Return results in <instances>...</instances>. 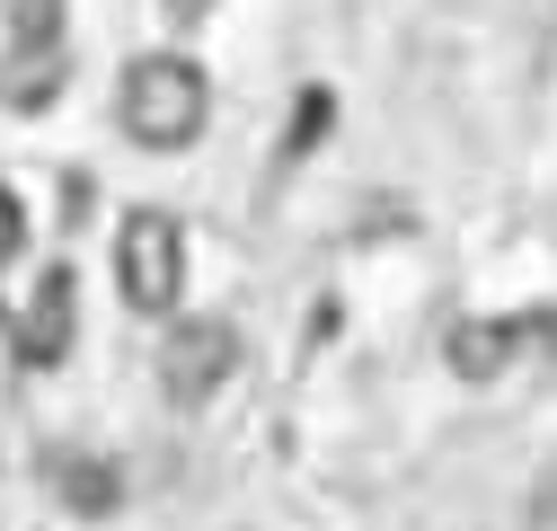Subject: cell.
I'll return each mask as SVG.
<instances>
[{"label": "cell", "mask_w": 557, "mask_h": 531, "mask_svg": "<svg viewBox=\"0 0 557 531\" xmlns=\"http://www.w3.org/2000/svg\"><path fill=\"white\" fill-rule=\"evenodd\" d=\"M203 115H213V81H203L186 53H143L124 72V89H115V124L143 151H186L203 133Z\"/></svg>", "instance_id": "obj_1"}, {"label": "cell", "mask_w": 557, "mask_h": 531, "mask_svg": "<svg viewBox=\"0 0 557 531\" xmlns=\"http://www.w3.org/2000/svg\"><path fill=\"white\" fill-rule=\"evenodd\" d=\"M115 284H124L133 310H151V319L177 310V293H186V231L160 205L124 213V231H115Z\"/></svg>", "instance_id": "obj_2"}, {"label": "cell", "mask_w": 557, "mask_h": 531, "mask_svg": "<svg viewBox=\"0 0 557 531\" xmlns=\"http://www.w3.org/2000/svg\"><path fill=\"white\" fill-rule=\"evenodd\" d=\"M239 363V337H231V319H177L169 328V346H160V390L177 398V408H203Z\"/></svg>", "instance_id": "obj_3"}, {"label": "cell", "mask_w": 557, "mask_h": 531, "mask_svg": "<svg viewBox=\"0 0 557 531\" xmlns=\"http://www.w3.org/2000/svg\"><path fill=\"white\" fill-rule=\"evenodd\" d=\"M10 337H18V363H36V372H53L62 355H72V337H81V284H72V266H45V284L27 293Z\"/></svg>", "instance_id": "obj_4"}, {"label": "cell", "mask_w": 557, "mask_h": 531, "mask_svg": "<svg viewBox=\"0 0 557 531\" xmlns=\"http://www.w3.org/2000/svg\"><path fill=\"white\" fill-rule=\"evenodd\" d=\"M540 337H548L540 319H460V328H451V372H460V381H496V372H505L522 346H540Z\"/></svg>", "instance_id": "obj_5"}, {"label": "cell", "mask_w": 557, "mask_h": 531, "mask_svg": "<svg viewBox=\"0 0 557 531\" xmlns=\"http://www.w3.org/2000/svg\"><path fill=\"white\" fill-rule=\"evenodd\" d=\"M53 89H62V36H27L0 72V98L27 115V107H53Z\"/></svg>", "instance_id": "obj_6"}, {"label": "cell", "mask_w": 557, "mask_h": 531, "mask_svg": "<svg viewBox=\"0 0 557 531\" xmlns=\"http://www.w3.org/2000/svg\"><path fill=\"white\" fill-rule=\"evenodd\" d=\"M53 487H62V505H72V514H89V522L124 505L115 460H98V452H62V460H53Z\"/></svg>", "instance_id": "obj_7"}, {"label": "cell", "mask_w": 557, "mask_h": 531, "mask_svg": "<svg viewBox=\"0 0 557 531\" xmlns=\"http://www.w3.org/2000/svg\"><path fill=\"white\" fill-rule=\"evenodd\" d=\"M327 124H336V98H327V89H310V98H301V115H293V143H284V151L301 160V151L319 143V133H327Z\"/></svg>", "instance_id": "obj_8"}, {"label": "cell", "mask_w": 557, "mask_h": 531, "mask_svg": "<svg viewBox=\"0 0 557 531\" xmlns=\"http://www.w3.org/2000/svg\"><path fill=\"white\" fill-rule=\"evenodd\" d=\"M18 248H27V213H18V195L0 186V266H10Z\"/></svg>", "instance_id": "obj_9"}, {"label": "cell", "mask_w": 557, "mask_h": 531, "mask_svg": "<svg viewBox=\"0 0 557 531\" xmlns=\"http://www.w3.org/2000/svg\"><path fill=\"white\" fill-rule=\"evenodd\" d=\"M10 346H18V337H10V319H0V363H10Z\"/></svg>", "instance_id": "obj_10"}, {"label": "cell", "mask_w": 557, "mask_h": 531, "mask_svg": "<svg viewBox=\"0 0 557 531\" xmlns=\"http://www.w3.org/2000/svg\"><path fill=\"white\" fill-rule=\"evenodd\" d=\"M177 18H186V0H177Z\"/></svg>", "instance_id": "obj_11"}]
</instances>
